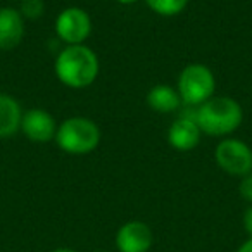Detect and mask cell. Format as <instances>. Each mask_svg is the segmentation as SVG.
I'll use <instances>...</instances> for the list:
<instances>
[{
  "mask_svg": "<svg viewBox=\"0 0 252 252\" xmlns=\"http://www.w3.org/2000/svg\"><path fill=\"white\" fill-rule=\"evenodd\" d=\"M100 64L90 47L67 45L56 59V76L69 88H87L97 80Z\"/></svg>",
  "mask_w": 252,
  "mask_h": 252,
  "instance_id": "cell-1",
  "label": "cell"
},
{
  "mask_svg": "<svg viewBox=\"0 0 252 252\" xmlns=\"http://www.w3.org/2000/svg\"><path fill=\"white\" fill-rule=\"evenodd\" d=\"M244 119L242 105L228 95L211 97L195 107V121L200 131L211 137H226L233 133Z\"/></svg>",
  "mask_w": 252,
  "mask_h": 252,
  "instance_id": "cell-2",
  "label": "cell"
},
{
  "mask_svg": "<svg viewBox=\"0 0 252 252\" xmlns=\"http://www.w3.org/2000/svg\"><path fill=\"white\" fill-rule=\"evenodd\" d=\"M56 144L71 156H85L94 152L100 144V128L97 123L83 116L67 118L57 126Z\"/></svg>",
  "mask_w": 252,
  "mask_h": 252,
  "instance_id": "cell-3",
  "label": "cell"
},
{
  "mask_svg": "<svg viewBox=\"0 0 252 252\" xmlns=\"http://www.w3.org/2000/svg\"><path fill=\"white\" fill-rule=\"evenodd\" d=\"M183 105L187 107H199L211 97H214L216 80L214 74L206 64L192 63L182 69L176 85Z\"/></svg>",
  "mask_w": 252,
  "mask_h": 252,
  "instance_id": "cell-4",
  "label": "cell"
},
{
  "mask_svg": "<svg viewBox=\"0 0 252 252\" xmlns=\"http://www.w3.org/2000/svg\"><path fill=\"white\" fill-rule=\"evenodd\" d=\"M216 164L233 176L252 173V149L238 138H223L214 151Z\"/></svg>",
  "mask_w": 252,
  "mask_h": 252,
  "instance_id": "cell-5",
  "label": "cell"
},
{
  "mask_svg": "<svg viewBox=\"0 0 252 252\" xmlns=\"http://www.w3.org/2000/svg\"><path fill=\"white\" fill-rule=\"evenodd\" d=\"M56 33L66 45H83L92 33V19L81 7H66L56 18Z\"/></svg>",
  "mask_w": 252,
  "mask_h": 252,
  "instance_id": "cell-6",
  "label": "cell"
},
{
  "mask_svg": "<svg viewBox=\"0 0 252 252\" xmlns=\"http://www.w3.org/2000/svg\"><path fill=\"white\" fill-rule=\"evenodd\" d=\"M200 135L202 131L195 121V107H187L169 126L168 142L176 151L189 152L199 145Z\"/></svg>",
  "mask_w": 252,
  "mask_h": 252,
  "instance_id": "cell-7",
  "label": "cell"
},
{
  "mask_svg": "<svg viewBox=\"0 0 252 252\" xmlns=\"http://www.w3.org/2000/svg\"><path fill=\"white\" fill-rule=\"evenodd\" d=\"M21 131L26 135L28 140L36 142V144H47L56 138L57 123L49 111L35 107L23 112Z\"/></svg>",
  "mask_w": 252,
  "mask_h": 252,
  "instance_id": "cell-8",
  "label": "cell"
},
{
  "mask_svg": "<svg viewBox=\"0 0 252 252\" xmlns=\"http://www.w3.org/2000/svg\"><path fill=\"white\" fill-rule=\"evenodd\" d=\"M154 244V233L144 221H128L116 233L119 252H149Z\"/></svg>",
  "mask_w": 252,
  "mask_h": 252,
  "instance_id": "cell-9",
  "label": "cell"
},
{
  "mask_svg": "<svg viewBox=\"0 0 252 252\" xmlns=\"http://www.w3.org/2000/svg\"><path fill=\"white\" fill-rule=\"evenodd\" d=\"M25 36V18L14 7L0 9V50H12Z\"/></svg>",
  "mask_w": 252,
  "mask_h": 252,
  "instance_id": "cell-10",
  "label": "cell"
},
{
  "mask_svg": "<svg viewBox=\"0 0 252 252\" xmlns=\"http://www.w3.org/2000/svg\"><path fill=\"white\" fill-rule=\"evenodd\" d=\"M23 109L14 97L0 94V138H11L21 130Z\"/></svg>",
  "mask_w": 252,
  "mask_h": 252,
  "instance_id": "cell-11",
  "label": "cell"
},
{
  "mask_svg": "<svg viewBox=\"0 0 252 252\" xmlns=\"http://www.w3.org/2000/svg\"><path fill=\"white\" fill-rule=\"evenodd\" d=\"M182 97L178 90L168 85H156L147 94V105L156 112L161 114H169L182 107Z\"/></svg>",
  "mask_w": 252,
  "mask_h": 252,
  "instance_id": "cell-12",
  "label": "cell"
},
{
  "mask_svg": "<svg viewBox=\"0 0 252 252\" xmlns=\"http://www.w3.org/2000/svg\"><path fill=\"white\" fill-rule=\"evenodd\" d=\"M147 5L152 9V12L164 18H173L178 16L180 12L185 11L189 0H145Z\"/></svg>",
  "mask_w": 252,
  "mask_h": 252,
  "instance_id": "cell-13",
  "label": "cell"
},
{
  "mask_svg": "<svg viewBox=\"0 0 252 252\" xmlns=\"http://www.w3.org/2000/svg\"><path fill=\"white\" fill-rule=\"evenodd\" d=\"M23 18L36 19L43 12V2L42 0H21V11Z\"/></svg>",
  "mask_w": 252,
  "mask_h": 252,
  "instance_id": "cell-14",
  "label": "cell"
},
{
  "mask_svg": "<svg viewBox=\"0 0 252 252\" xmlns=\"http://www.w3.org/2000/svg\"><path fill=\"white\" fill-rule=\"evenodd\" d=\"M238 192H240L242 199L252 204V173L242 176L240 185H238Z\"/></svg>",
  "mask_w": 252,
  "mask_h": 252,
  "instance_id": "cell-15",
  "label": "cell"
},
{
  "mask_svg": "<svg viewBox=\"0 0 252 252\" xmlns=\"http://www.w3.org/2000/svg\"><path fill=\"white\" fill-rule=\"evenodd\" d=\"M244 228H245V231L252 237V206L249 207L244 214Z\"/></svg>",
  "mask_w": 252,
  "mask_h": 252,
  "instance_id": "cell-16",
  "label": "cell"
},
{
  "mask_svg": "<svg viewBox=\"0 0 252 252\" xmlns=\"http://www.w3.org/2000/svg\"><path fill=\"white\" fill-rule=\"evenodd\" d=\"M237 252H252V237L249 238L247 242H244V244L240 245V249H238Z\"/></svg>",
  "mask_w": 252,
  "mask_h": 252,
  "instance_id": "cell-17",
  "label": "cell"
},
{
  "mask_svg": "<svg viewBox=\"0 0 252 252\" xmlns=\"http://www.w3.org/2000/svg\"><path fill=\"white\" fill-rule=\"evenodd\" d=\"M50 252H78V251H74V249H67V247H59V249H54V251H50Z\"/></svg>",
  "mask_w": 252,
  "mask_h": 252,
  "instance_id": "cell-18",
  "label": "cell"
},
{
  "mask_svg": "<svg viewBox=\"0 0 252 252\" xmlns=\"http://www.w3.org/2000/svg\"><path fill=\"white\" fill-rule=\"evenodd\" d=\"M116 2H119L123 5H131V4H137L138 0H116Z\"/></svg>",
  "mask_w": 252,
  "mask_h": 252,
  "instance_id": "cell-19",
  "label": "cell"
},
{
  "mask_svg": "<svg viewBox=\"0 0 252 252\" xmlns=\"http://www.w3.org/2000/svg\"><path fill=\"white\" fill-rule=\"evenodd\" d=\"M95 252H109V251H95Z\"/></svg>",
  "mask_w": 252,
  "mask_h": 252,
  "instance_id": "cell-20",
  "label": "cell"
}]
</instances>
